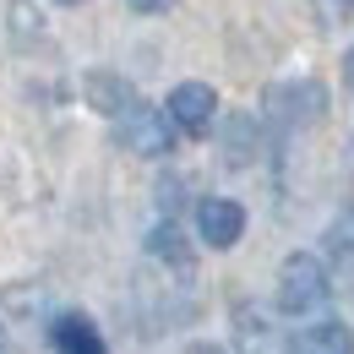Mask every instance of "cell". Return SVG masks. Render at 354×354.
Segmentation results:
<instances>
[{
	"label": "cell",
	"mask_w": 354,
	"mask_h": 354,
	"mask_svg": "<svg viewBox=\"0 0 354 354\" xmlns=\"http://www.w3.org/2000/svg\"><path fill=\"white\" fill-rule=\"evenodd\" d=\"M322 300H327V267L310 251L283 257V267H278V310L283 316H310Z\"/></svg>",
	"instance_id": "6da1fadb"
},
{
	"label": "cell",
	"mask_w": 354,
	"mask_h": 354,
	"mask_svg": "<svg viewBox=\"0 0 354 354\" xmlns=\"http://www.w3.org/2000/svg\"><path fill=\"white\" fill-rule=\"evenodd\" d=\"M115 131H120V142H126L131 153H142V158H164V153L175 147V126H169V115L153 109V104H142V98H131V104L115 115Z\"/></svg>",
	"instance_id": "7a4b0ae2"
},
{
	"label": "cell",
	"mask_w": 354,
	"mask_h": 354,
	"mask_svg": "<svg viewBox=\"0 0 354 354\" xmlns=\"http://www.w3.org/2000/svg\"><path fill=\"white\" fill-rule=\"evenodd\" d=\"M164 115H169V126H180L185 136H207L213 120H218V93L207 88V82H180V88L169 93V104H164Z\"/></svg>",
	"instance_id": "3957f363"
},
{
	"label": "cell",
	"mask_w": 354,
	"mask_h": 354,
	"mask_svg": "<svg viewBox=\"0 0 354 354\" xmlns=\"http://www.w3.org/2000/svg\"><path fill=\"white\" fill-rule=\"evenodd\" d=\"M196 234H202L213 251H229V245L245 234V207L229 202V196H202V202H196Z\"/></svg>",
	"instance_id": "277c9868"
},
{
	"label": "cell",
	"mask_w": 354,
	"mask_h": 354,
	"mask_svg": "<svg viewBox=\"0 0 354 354\" xmlns=\"http://www.w3.org/2000/svg\"><path fill=\"white\" fill-rule=\"evenodd\" d=\"M267 104H272L278 120H289V126H310V120H322V109H327V88H322V82H289V88H272V93H267Z\"/></svg>",
	"instance_id": "5b68a950"
},
{
	"label": "cell",
	"mask_w": 354,
	"mask_h": 354,
	"mask_svg": "<svg viewBox=\"0 0 354 354\" xmlns=\"http://www.w3.org/2000/svg\"><path fill=\"white\" fill-rule=\"evenodd\" d=\"M49 338H55V354H109L104 333L93 327V316H82V310H66V316H55Z\"/></svg>",
	"instance_id": "8992f818"
},
{
	"label": "cell",
	"mask_w": 354,
	"mask_h": 354,
	"mask_svg": "<svg viewBox=\"0 0 354 354\" xmlns=\"http://www.w3.org/2000/svg\"><path fill=\"white\" fill-rule=\"evenodd\" d=\"M234 338H240V354H289V338L278 327H267L251 306L234 310Z\"/></svg>",
	"instance_id": "52a82bcc"
},
{
	"label": "cell",
	"mask_w": 354,
	"mask_h": 354,
	"mask_svg": "<svg viewBox=\"0 0 354 354\" xmlns=\"http://www.w3.org/2000/svg\"><path fill=\"white\" fill-rule=\"evenodd\" d=\"M295 349L300 354H354V327L349 322H316V327H306V338Z\"/></svg>",
	"instance_id": "ba28073f"
},
{
	"label": "cell",
	"mask_w": 354,
	"mask_h": 354,
	"mask_svg": "<svg viewBox=\"0 0 354 354\" xmlns=\"http://www.w3.org/2000/svg\"><path fill=\"white\" fill-rule=\"evenodd\" d=\"M131 98H136V93H131L126 77H109V71H93V77H88V104L98 109V115H120Z\"/></svg>",
	"instance_id": "9c48e42d"
},
{
	"label": "cell",
	"mask_w": 354,
	"mask_h": 354,
	"mask_svg": "<svg viewBox=\"0 0 354 354\" xmlns=\"http://www.w3.org/2000/svg\"><path fill=\"white\" fill-rule=\"evenodd\" d=\"M147 251H153V257H164V262H175V267L191 262V251L180 245V229H175V223H158V229L147 234Z\"/></svg>",
	"instance_id": "30bf717a"
},
{
	"label": "cell",
	"mask_w": 354,
	"mask_h": 354,
	"mask_svg": "<svg viewBox=\"0 0 354 354\" xmlns=\"http://www.w3.org/2000/svg\"><path fill=\"white\" fill-rule=\"evenodd\" d=\"M245 147H251V120H234V126H229V164H245V158H251Z\"/></svg>",
	"instance_id": "8fae6325"
},
{
	"label": "cell",
	"mask_w": 354,
	"mask_h": 354,
	"mask_svg": "<svg viewBox=\"0 0 354 354\" xmlns=\"http://www.w3.org/2000/svg\"><path fill=\"white\" fill-rule=\"evenodd\" d=\"M126 6H131V11H169L175 0H126Z\"/></svg>",
	"instance_id": "7c38bea8"
},
{
	"label": "cell",
	"mask_w": 354,
	"mask_h": 354,
	"mask_svg": "<svg viewBox=\"0 0 354 354\" xmlns=\"http://www.w3.org/2000/svg\"><path fill=\"white\" fill-rule=\"evenodd\" d=\"M344 82H349V88H354V49H349V55H344Z\"/></svg>",
	"instance_id": "4fadbf2b"
},
{
	"label": "cell",
	"mask_w": 354,
	"mask_h": 354,
	"mask_svg": "<svg viewBox=\"0 0 354 354\" xmlns=\"http://www.w3.org/2000/svg\"><path fill=\"white\" fill-rule=\"evenodd\" d=\"M185 354H223V349H218V344H191Z\"/></svg>",
	"instance_id": "5bb4252c"
},
{
	"label": "cell",
	"mask_w": 354,
	"mask_h": 354,
	"mask_svg": "<svg viewBox=\"0 0 354 354\" xmlns=\"http://www.w3.org/2000/svg\"><path fill=\"white\" fill-rule=\"evenodd\" d=\"M0 354H11V344H6V327H0Z\"/></svg>",
	"instance_id": "9a60e30c"
},
{
	"label": "cell",
	"mask_w": 354,
	"mask_h": 354,
	"mask_svg": "<svg viewBox=\"0 0 354 354\" xmlns=\"http://www.w3.org/2000/svg\"><path fill=\"white\" fill-rule=\"evenodd\" d=\"M60 6H77V0H60Z\"/></svg>",
	"instance_id": "2e32d148"
},
{
	"label": "cell",
	"mask_w": 354,
	"mask_h": 354,
	"mask_svg": "<svg viewBox=\"0 0 354 354\" xmlns=\"http://www.w3.org/2000/svg\"><path fill=\"white\" fill-rule=\"evenodd\" d=\"M344 6H354V0H344Z\"/></svg>",
	"instance_id": "e0dca14e"
}]
</instances>
